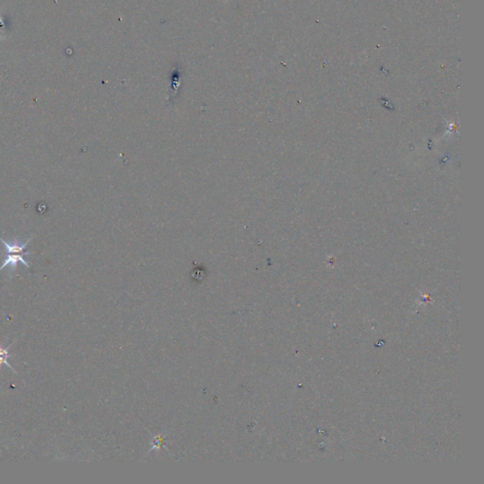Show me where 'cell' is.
<instances>
[{
    "instance_id": "cell-1",
    "label": "cell",
    "mask_w": 484,
    "mask_h": 484,
    "mask_svg": "<svg viewBox=\"0 0 484 484\" xmlns=\"http://www.w3.org/2000/svg\"><path fill=\"white\" fill-rule=\"evenodd\" d=\"M34 237L31 239H27V241L23 242L18 239H13L10 241L4 240L2 238H0V241L3 243L4 249H5V253H25V254H30L33 252H24V249L27 247V244L33 240Z\"/></svg>"
},
{
    "instance_id": "cell-3",
    "label": "cell",
    "mask_w": 484,
    "mask_h": 484,
    "mask_svg": "<svg viewBox=\"0 0 484 484\" xmlns=\"http://www.w3.org/2000/svg\"><path fill=\"white\" fill-rule=\"evenodd\" d=\"M11 354L8 351L7 348H4L2 346H0V368L2 365H6L8 366L12 371L14 372V374H17L16 371L14 370V368L10 365V362L8 361V358H11Z\"/></svg>"
},
{
    "instance_id": "cell-2",
    "label": "cell",
    "mask_w": 484,
    "mask_h": 484,
    "mask_svg": "<svg viewBox=\"0 0 484 484\" xmlns=\"http://www.w3.org/2000/svg\"><path fill=\"white\" fill-rule=\"evenodd\" d=\"M23 255H26L25 253H4V262L0 267V271H2L4 268L10 266V272L13 273L15 272L17 264L20 262L23 265L26 266L27 269H30V264L24 259Z\"/></svg>"
}]
</instances>
